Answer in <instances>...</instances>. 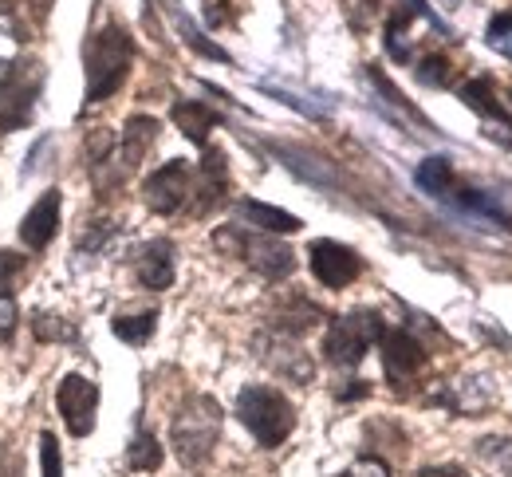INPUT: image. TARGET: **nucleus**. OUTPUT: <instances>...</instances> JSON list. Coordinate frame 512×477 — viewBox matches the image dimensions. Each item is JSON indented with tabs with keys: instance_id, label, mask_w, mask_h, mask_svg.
Masks as SVG:
<instances>
[{
	"instance_id": "obj_1",
	"label": "nucleus",
	"mask_w": 512,
	"mask_h": 477,
	"mask_svg": "<svg viewBox=\"0 0 512 477\" xmlns=\"http://www.w3.org/2000/svg\"><path fill=\"white\" fill-rule=\"evenodd\" d=\"M83 60H87V103H103L127 79L130 60H134V40L127 36V28L111 24L87 40Z\"/></svg>"
},
{
	"instance_id": "obj_2",
	"label": "nucleus",
	"mask_w": 512,
	"mask_h": 477,
	"mask_svg": "<svg viewBox=\"0 0 512 477\" xmlns=\"http://www.w3.org/2000/svg\"><path fill=\"white\" fill-rule=\"evenodd\" d=\"M170 438H174V450H178L182 466H190V470L205 466L213 446H217V438H221V407H217V399H209V395L186 399L174 414V422H170Z\"/></svg>"
},
{
	"instance_id": "obj_3",
	"label": "nucleus",
	"mask_w": 512,
	"mask_h": 477,
	"mask_svg": "<svg viewBox=\"0 0 512 477\" xmlns=\"http://www.w3.org/2000/svg\"><path fill=\"white\" fill-rule=\"evenodd\" d=\"M237 418L264 450H276L296 430V407L276 387H245L237 395Z\"/></svg>"
},
{
	"instance_id": "obj_4",
	"label": "nucleus",
	"mask_w": 512,
	"mask_h": 477,
	"mask_svg": "<svg viewBox=\"0 0 512 477\" xmlns=\"http://www.w3.org/2000/svg\"><path fill=\"white\" fill-rule=\"evenodd\" d=\"M213 245L225 249L229 257H241L253 273L264 280H284L296 269V253L288 245H280L272 233H249L245 225H225L213 233Z\"/></svg>"
},
{
	"instance_id": "obj_5",
	"label": "nucleus",
	"mask_w": 512,
	"mask_h": 477,
	"mask_svg": "<svg viewBox=\"0 0 512 477\" xmlns=\"http://www.w3.org/2000/svg\"><path fill=\"white\" fill-rule=\"evenodd\" d=\"M383 316L379 312H347V316H335L327 336H323V355L327 363L335 367H359L367 359V351L379 343L383 336Z\"/></svg>"
},
{
	"instance_id": "obj_6",
	"label": "nucleus",
	"mask_w": 512,
	"mask_h": 477,
	"mask_svg": "<svg viewBox=\"0 0 512 477\" xmlns=\"http://www.w3.org/2000/svg\"><path fill=\"white\" fill-rule=\"evenodd\" d=\"M44 91V68L36 60L12 64L8 75L0 79V131H16L32 119L36 99Z\"/></svg>"
},
{
	"instance_id": "obj_7",
	"label": "nucleus",
	"mask_w": 512,
	"mask_h": 477,
	"mask_svg": "<svg viewBox=\"0 0 512 477\" xmlns=\"http://www.w3.org/2000/svg\"><path fill=\"white\" fill-rule=\"evenodd\" d=\"M193 198V186H190V166L182 162V158H174V162H166L162 170H154L146 182H142V202L150 205L154 213H162V217H170V213H178L182 205Z\"/></svg>"
},
{
	"instance_id": "obj_8",
	"label": "nucleus",
	"mask_w": 512,
	"mask_h": 477,
	"mask_svg": "<svg viewBox=\"0 0 512 477\" xmlns=\"http://www.w3.org/2000/svg\"><path fill=\"white\" fill-rule=\"evenodd\" d=\"M379 347H383V371L394 387H406L418 379V371L426 367V347L414 340L406 328H383L379 336Z\"/></svg>"
},
{
	"instance_id": "obj_9",
	"label": "nucleus",
	"mask_w": 512,
	"mask_h": 477,
	"mask_svg": "<svg viewBox=\"0 0 512 477\" xmlns=\"http://www.w3.org/2000/svg\"><path fill=\"white\" fill-rule=\"evenodd\" d=\"M56 407L64 426L75 438H87L95 430V410H99V387L87 375H67L56 391Z\"/></svg>"
},
{
	"instance_id": "obj_10",
	"label": "nucleus",
	"mask_w": 512,
	"mask_h": 477,
	"mask_svg": "<svg viewBox=\"0 0 512 477\" xmlns=\"http://www.w3.org/2000/svg\"><path fill=\"white\" fill-rule=\"evenodd\" d=\"M308 265H312V276L323 288H347L355 276L363 273V257L351 245H339V241H327V237L308 245Z\"/></svg>"
},
{
	"instance_id": "obj_11",
	"label": "nucleus",
	"mask_w": 512,
	"mask_h": 477,
	"mask_svg": "<svg viewBox=\"0 0 512 477\" xmlns=\"http://www.w3.org/2000/svg\"><path fill=\"white\" fill-rule=\"evenodd\" d=\"M256 355H260L272 371H280L284 379H292V383H312V375H316V363L308 359L304 347H296L292 336H280V332L256 336Z\"/></svg>"
},
{
	"instance_id": "obj_12",
	"label": "nucleus",
	"mask_w": 512,
	"mask_h": 477,
	"mask_svg": "<svg viewBox=\"0 0 512 477\" xmlns=\"http://www.w3.org/2000/svg\"><path fill=\"white\" fill-rule=\"evenodd\" d=\"M461 103L485 119L489 138H497L501 146H512V115L501 107V99L493 95V83H489L485 75H481V79H469V83L461 87Z\"/></svg>"
},
{
	"instance_id": "obj_13",
	"label": "nucleus",
	"mask_w": 512,
	"mask_h": 477,
	"mask_svg": "<svg viewBox=\"0 0 512 477\" xmlns=\"http://www.w3.org/2000/svg\"><path fill=\"white\" fill-rule=\"evenodd\" d=\"M60 202H64L60 190H48V194H40V202L24 213V221H20V241H24V249L44 253V249L56 241V233H60Z\"/></svg>"
},
{
	"instance_id": "obj_14",
	"label": "nucleus",
	"mask_w": 512,
	"mask_h": 477,
	"mask_svg": "<svg viewBox=\"0 0 512 477\" xmlns=\"http://www.w3.org/2000/svg\"><path fill=\"white\" fill-rule=\"evenodd\" d=\"M134 269H138V280L154 292H166L174 284V245L170 241H146L134 257Z\"/></svg>"
},
{
	"instance_id": "obj_15",
	"label": "nucleus",
	"mask_w": 512,
	"mask_h": 477,
	"mask_svg": "<svg viewBox=\"0 0 512 477\" xmlns=\"http://www.w3.org/2000/svg\"><path fill=\"white\" fill-rule=\"evenodd\" d=\"M237 217H241L245 225L260 229V233H296V229L304 225L300 217H292V213H284V209L264 205V202H237Z\"/></svg>"
},
{
	"instance_id": "obj_16",
	"label": "nucleus",
	"mask_w": 512,
	"mask_h": 477,
	"mask_svg": "<svg viewBox=\"0 0 512 477\" xmlns=\"http://www.w3.org/2000/svg\"><path fill=\"white\" fill-rule=\"evenodd\" d=\"M174 123H178V131L190 138V142H197V146H205L209 142V131L221 123L217 119V111H209L205 103H193V99H182V103H174Z\"/></svg>"
},
{
	"instance_id": "obj_17",
	"label": "nucleus",
	"mask_w": 512,
	"mask_h": 477,
	"mask_svg": "<svg viewBox=\"0 0 512 477\" xmlns=\"http://www.w3.org/2000/svg\"><path fill=\"white\" fill-rule=\"evenodd\" d=\"M154 142H158V119H150V115L127 119V131H123V162H127V170L146 158V150Z\"/></svg>"
},
{
	"instance_id": "obj_18",
	"label": "nucleus",
	"mask_w": 512,
	"mask_h": 477,
	"mask_svg": "<svg viewBox=\"0 0 512 477\" xmlns=\"http://www.w3.org/2000/svg\"><path fill=\"white\" fill-rule=\"evenodd\" d=\"M154 328H158V312H154V308L130 312V316H115V320H111V332L123 343H130V347H142V343L154 336Z\"/></svg>"
},
{
	"instance_id": "obj_19",
	"label": "nucleus",
	"mask_w": 512,
	"mask_h": 477,
	"mask_svg": "<svg viewBox=\"0 0 512 477\" xmlns=\"http://www.w3.org/2000/svg\"><path fill=\"white\" fill-rule=\"evenodd\" d=\"M414 178H418V186H422L426 194H434V198H449V194H453V166H449V158H442V154L426 158Z\"/></svg>"
},
{
	"instance_id": "obj_20",
	"label": "nucleus",
	"mask_w": 512,
	"mask_h": 477,
	"mask_svg": "<svg viewBox=\"0 0 512 477\" xmlns=\"http://www.w3.org/2000/svg\"><path fill=\"white\" fill-rule=\"evenodd\" d=\"M127 466L134 474H154V470L162 466V446H158V438H154L150 430H138V434L130 438Z\"/></svg>"
},
{
	"instance_id": "obj_21",
	"label": "nucleus",
	"mask_w": 512,
	"mask_h": 477,
	"mask_svg": "<svg viewBox=\"0 0 512 477\" xmlns=\"http://www.w3.org/2000/svg\"><path fill=\"white\" fill-rule=\"evenodd\" d=\"M410 20H414L410 8H398V12L386 20V52H390L398 64L410 60V44H406V28H410Z\"/></svg>"
},
{
	"instance_id": "obj_22",
	"label": "nucleus",
	"mask_w": 512,
	"mask_h": 477,
	"mask_svg": "<svg viewBox=\"0 0 512 477\" xmlns=\"http://www.w3.org/2000/svg\"><path fill=\"white\" fill-rule=\"evenodd\" d=\"M477 458L489 462L501 477H512V438H481Z\"/></svg>"
},
{
	"instance_id": "obj_23",
	"label": "nucleus",
	"mask_w": 512,
	"mask_h": 477,
	"mask_svg": "<svg viewBox=\"0 0 512 477\" xmlns=\"http://www.w3.org/2000/svg\"><path fill=\"white\" fill-rule=\"evenodd\" d=\"M367 75H371V83H375V87H379V91H383V95H386V103H390V107H398V111H406L410 119H418V123H426V119H422V115H418V111H414V107L406 103V95H402V91H398V87H394V83H390V79H386V75H383V71H379V68H375V64L367 68ZM426 127H430V123H426Z\"/></svg>"
},
{
	"instance_id": "obj_24",
	"label": "nucleus",
	"mask_w": 512,
	"mask_h": 477,
	"mask_svg": "<svg viewBox=\"0 0 512 477\" xmlns=\"http://www.w3.org/2000/svg\"><path fill=\"white\" fill-rule=\"evenodd\" d=\"M343 12H347L351 32H367L375 12H379V0H343Z\"/></svg>"
},
{
	"instance_id": "obj_25",
	"label": "nucleus",
	"mask_w": 512,
	"mask_h": 477,
	"mask_svg": "<svg viewBox=\"0 0 512 477\" xmlns=\"http://www.w3.org/2000/svg\"><path fill=\"white\" fill-rule=\"evenodd\" d=\"M40 466H44V477H64V454H60V442L56 434H40Z\"/></svg>"
},
{
	"instance_id": "obj_26",
	"label": "nucleus",
	"mask_w": 512,
	"mask_h": 477,
	"mask_svg": "<svg viewBox=\"0 0 512 477\" xmlns=\"http://www.w3.org/2000/svg\"><path fill=\"white\" fill-rule=\"evenodd\" d=\"M453 68H449L446 56H426L422 64H418V79L426 83V87H446Z\"/></svg>"
},
{
	"instance_id": "obj_27",
	"label": "nucleus",
	"mask_w": 512,
	"mask_h": 477,
	"mask_svg": "<svg viewBox=\"0 0 512 477\" xmlns=\"http://www.w3.org/2000/svg\"><path fill=\"white\" fill-rule=\"evenodd\" d=\"M489 44L512 60V12H501V16L489 20Z\"/></svg>"
},
{
	"instance_id": "obj_28",
	"label": "nucleus",
	"mask_w": 512,
	"mask_h": 477,
	"mask_svg": "<svg viewBox=\"0 0 512 477\" xmlns=\"http://www.w3.org/2000/svg\"><path fill=\"white\" fill-rule=\"evenodd\" d=\"M24 273V257L12 249H0V296H8L16 288V276Z\"/></svg>"
},
{
	"instance_id": "obj_29",
	"label": "nucleus",
	"mask_w": 512,
	"mask_h": 477,
	"mask_svg": "<svg viewBox=\"0 0 512 477\" xmlns=\"http://www.w3.org/2000/svg\"><path fill=\"white\" fill-rule=\"evenodd\" d=\"M32 328H36V336H40V340H52V343L71 340V336H75L71 328H64V324H60V316H48V312H36Z\"/></svg>"
},
{
	"instance_id": "obj_30",
	"label": "nucleus",
	"mask_w": 512,
	"mask_h": 477,
	"mask_svg": "<svg viewBox=\"0 0 512 477\" xmlns=\"http://www.w3.org/2000/svg\"><path fill=\"white\" fill-rule=\"evenodd\" d=\"M182 32H186V44H190L193 52H201V56H209V60H221V64H229V56L217 48V44H209V40H201V32L193 28L190 20H182Z\"/></svg>"
},
{
	"instance_id": "obj_31",
	"label": "nucleus",
	"mask_w": 512,
	"mask_h": 477,
	"mask_svg": "<svg viewBox=\"0 0 512 477\" xmlns=\"http://www.w3.org/2000/svg\"><path fill=\"white\" fill-rule=\"evenodd\" d=\"M16 320H20L16 300H12V296H0V343H8L16 336Z\"/></svg>"
},
{
	"instance_id": "obj_32",
	"label": "nucleus",
	"mask_w": 512,
	"mask_h": 477,
	"mask_svg": "<svg viewBox=\"0 0 512 477\" xmlns=\"http://www.w3.org/2000/svg\"><path fill=\"white\" fill-rule=\"evenodd\" d=\"M351 474H355V477H390V474H386L383 458H363V462H359Z\"/></svg>"
},
{
	"instance_id": "obj_33",
	"label": "nucleus",
	"mask_w": 512,
	"mask_h": 477,
	"mask_svg": "<svg viewBox=\"0 0 512 477\" xmlns=\"http://www.w3.org/2000/svg\"><path fill=\"white\" fill-rule=\"evenodd\" d=\"M418 477H469L461 466H426V470H418Z\"/></svg>"
},
{
	"instance_id": "obj_34",
	"label": "nucleus",
	"mask_w": 512,
	"mask_h": 477,
	"mask_svg": "<svg viewBox=\"0 0 512 477\" xmlns=\"http://www.w3.org/2000/svg\"><path fill=\"white\" fill-rule=\"evenodd\" d=\"M0 477H20V454H0Z\"/></svg>"
},
{
	"instance_id": "obj_35",
	"label": "nucleus",
	"mask_w": 512,
	"mask_h": 477,
	"mask_svg": "<svg viewBox=\"0 0 512 477\" xmlns=\"http://www.w3.org/2000/svg\"><path fill=\"white\" fill-rule=\"evenodd\" d=\"M335 477H355V474H335Z\"/></svg>"
},
{
	"instance_id": "obj_36",
	"label": "nucleus",
	"mask_w": 512,
	"mask_h": 477,
	"mask_svg": "<svg viewBox=\"0 0 512 477\" xmlns=\"http://www.w3.org/2000/svg\"><path fill=\"white\" fill-rule=\"evenodd\" d=\"M509 95H512V91H509Z\"/></svg>"
}]
</instances>
